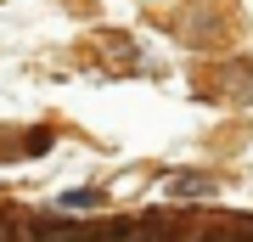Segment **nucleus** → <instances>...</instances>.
Returning <instances> with one entry per match:
<instances>
[]
</instances>
